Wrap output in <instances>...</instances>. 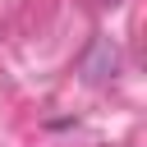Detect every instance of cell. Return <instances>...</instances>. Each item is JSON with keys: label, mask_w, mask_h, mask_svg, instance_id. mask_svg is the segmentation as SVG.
Listing matches in <instances>:
<instances>
[{"label": "cell", "mask_w": 147, "mask_h": 147, "mask_svg": "<svg viewBox=\"0 0 147 147\" xmlns=\"http://www.w3.org/2000/svg\"><path fill=\"white\" fill-rule=\"evenodd\" d=\"M110 5H115V0H110Z\"/></svg>", "instance_id": "1"}]
</instances>
